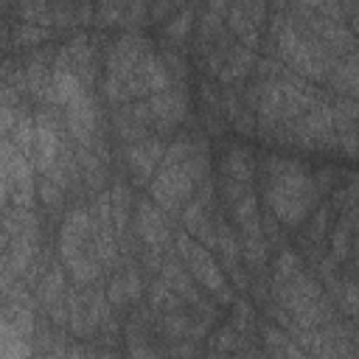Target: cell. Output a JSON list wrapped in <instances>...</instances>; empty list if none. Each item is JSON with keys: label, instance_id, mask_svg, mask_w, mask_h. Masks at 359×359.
Masks as SVG:
<instances>
[{"label": "cell", "instance_id": "obj_2", "mask_svg": "<svg viewBox=\"0 0 359 359\" xmlns=\"http://www.w3.org/2000/svg\"><path fill=\"white\" fill-rule=\"evenodd\" d=\"M255 180L264 208L286 227H300L317 208L320 191L314 185V171L300 160L264 154Z\"/></svg>", "mask_w": 359, "mask_h": 359}, {"label": "cell", "instance_id": "obj_21", "mask_svg": "<svg viewBox=\"0 0 359 359\" xmlns=\"http://www.w3.org/2000/svg\"><path fill=\"white\" fill-rule=\"evenodd\" d=\"M160 56H163V62H165V67H168L174 81H185L188 79V62L177 48H165V50H160Z\"/></svg>", "mask_w": 359, "mask_h": 359}, {"label": "cell", "instance_id": "obj_10", "mask_svg": "<svg viewBox=\"0 0 359 359\" xmlns=\"http://www.w3.org/2000/svg\"><path fill=\"white\" fill-rule=\"evenodd\" d=\"M104 286H107V297H109L115 311L137 306L143 300V292H146V283L137 272L135 258H121V264L107 275Z\"/></svg>", "mask_w": 359, "mask_h": 359}, {"label": "cell", "instance_id": "obj_23", "mask_svg": "<svg viewBox=\"0 0 359 359\" xmlns=\"http://www.w3.org/2000/svg\"><path fill=\"white\" fill-rule=\"evenodd\" d=\"M67 3H73V6H79V3H87V0H67Z\"/></svg>", "mask_w": 359, "mask_h": 359}, {"label": "cell", "instance_id": "obj_15", "mask_svg": "<svg viewBox=\"0 0 359 359\" xmlns=\"http://www.w3.org/2000/svg\"><path fill=\"white\" fill-rule=\"evenodd\" d=\"M337 95H351V98H359V50L348 53V56H339L337 67L331 70L328 81H325Z\"/></svg>", "mask_w": 359, "mask_h": 359}, {"label": "cell", "instance_id": "obj_8", "mask_svg": "<svg viewBox=\"0 0 359 359\" xmlns=\"http://www.w3.org/2000/svg\"><path fill=\"white\" fill-rule=\"evenodd\" d=\"M146 101H149L154 135H160V137H171V135L188 121L191 98H188L185 81H174V84H168L165 90L149 95Z\"/></svg>", "mask_w": 359, "mask_h": 359}, {"label": "cell", "instance_id": "obj_18", "mask_svg": "<svg viewBox=\"0 0 359 359\" xmlns=\"http://www.w3.org/2000/svg\"><path fill=\"white\" fill-rule=\"evenodd\" d=\"M11 14L20 22H34V25L56 28L53 25V0H17Z\"/></svg>", "mask_w": 359, "mask_h": 359}, {"label": "cell", "instance_id": "obj_4", "mask_svg": "<svg viewBox=\"0 0 359 359\" xmlns=\"http://www.w3.org/2000/svg\"><path fill=\"white\" fill-rule=\"evenodd\" d=\"M174 250H177V255L182 258V264L188 266V272L194 275V280H196L208 294H213L219 303H233V292H230L224 266H222V261L210 252V247H205L202 241H196L191 233H185V230L180 227V230L174 233Z\"/></svg>", "mask_w": 359, "mask_h": 359}, {"label": "cell", "instance_id": "obj_22", "mask_svg": "<svg viewBox=\"0 0 359 359\" xmlns=\"http://www.w3.org/2000/svg\"><path fill=\"white\" fill-rule=\"evenodd\" d=\"M314 185H317L320 196L331 194V191H334V185H337V171H334L331 165H325V168H317V171H314Z\"/></svg>", "mask_w": 359, "mask_h": 359}, {"label": "cell", "instance_id": "obj_6", "mask_svg": "<svg viewBox=\"0 0 359 359\" xmlns=\"http://www.w3.org/2000/svg\"><path fill=\"white\" fill-rule=\"evenodd\" d=\"M132 230L137 238V250L140 252H160L165 255V250L174 244V222L168 219V213H163L151 196H143L135 202V219H132Z\"/></svg>", "mask_w": 359, "mask_h": 359}, {"label": "cell", "instance_id": "obj_13", "mask_svg": "<svg viewBox=\"0 0 359 359\" xmlns=\"http://www.w3.org/2000/svg\"><path fill=\"white\" fill-rule=\"evenodd\" d=\"M258 342L269 356H306V351L292 339V334L272 320L258 323Z\"/></svg>", "mask_w": 359, "mask_h": 359}, {"label": "cell", "instance_id": "obj_3", "mask_svg": "<svg viewBox=\"0 0 359 359\" xmlns=\"http://www.w3.org/2000/svg\"><path fill=\"white\" fill-rule=\"evenodd\" d=\"M56 247H59V261L67 269L70 283L79 286H90L107 278L98 252H95V241H93V224H90V208L76 202L59 224V236H56Z\"/></svg>", "mask_w": 359, "mask_h": 359}, {"label": "cell", "instance_id": "obj_17", "mask_svg": "<svg viewBox=\"0 0 359 359\" xmlns=\"http://www.w3.org/2000/svg\"><path fill=\"white\" fill-rule=\"evenodd\" d=\"M146 303H149V309H151L154 314H165V311H177V309H188V306L182 303V297H180L163 278L149 280V286H146Z\"/></svg>", "mask_w": 359, "mask_h": 359}, {"label": "cell", "instance_id": "obj_7", "mask_svg": "<svg viewBox=\"0 0 359 359\" xmlns=\"http://www.w3.org/2000/svg\"><path fill=\"white\" fill-rule=\"evenodd\" d=\"M165 143L160 135H149L140 137L135 143H123L121 146V168L129 177L132 185L137 188H149V182L154 180L163 157H165Z\"/></svg>", "mask_w": 359, "mask_h": 359}, {"label": "cell", "instance_id": "obj_12", "mask_svg": "<svg viewBox=\"0 0 359 359\" xmlns=\"http://www.w3.org/2000/svg\"><path fill=\"white\" fill-rule=\"evenodd\" d=\"M65 112V123H67V132L73 137V143L79 146H87L93 137H95V104H93V95L87 90H81L73 101H67L62 107Z\"/></svg>", "mask_w": 359, "mask_h": 359}, {"label": "cell", "instance_id": "obj_14", "mask_svg": "<svg viewBox=\"0 0 359 359\" xmlns=\"http://www.w3.org/2000/svg\"><path fill=\"white\" fill-rule=\"evenodd\" d=\"M255 65H258L255 50L247 48V45H241V42L236 39V42L230 45V50H227L224 70H222L219 81H222V84H238V81H244L250 73H255Z\"/></svg>", "mask_w": 359, "mask_h": 359}, {"label": "cell", "instance_id": "obj_9", "mask_svg": "<svg viewBox=\"0 0 359 359\" xmlns=\"http://www.w3.org/2000/svg\"><path fill=\"white\" fill-rule=\"evenodd\" d=\"M109 126H112V135H115V140L121 146L123 143H135L140 137H149L154 132L149 101L146 98H137V101L115 104L109 109Z\"/></svg>", "mask_w": 359, "mask_h": 359}, {"label": "cell", "instance_id": "obj_1", "mask_svg": "<svg viewBox=\"0 0 359 359\" xmlns=\"http://www.w3.org/2000/svg\"><path fill=\"white\" fill-rule=\"evenodd\" d=\"M269 294L300 328H320L337 320L334 300L320 278L309 272V264L297 250L283 247L275 255L269 269Z\"/></svg>", "mask_w": 359, "mask_h": 359}, {"label": "cell", "instance_id": "obj_19", "mask_svg": "<svg viewBox=\"0 0 359 359\" xmlns=\"http://www.w3.org/2000/svg\"><path fill=\"white\" fill-rule=\"evenodd\" d=\"M191 28H194V6H188V3H185L180 11H174V14H171V20H168V22H163L165 45H168V48H180V45L188 39Z\"/></svg>", "mask_w": 359, "mask_h": 359}, {"label": "cell", "instance_id": "obj_20", "mask_svg": "<svg viewBox=\"0 0 359 359\" xmlns=\"http://www.w3.org/2000/svg\"><path fill=\"white\" fill-rule=\"evenodd\" d=\"M149 8H151L149 0H126L123 14H121V28L123 31H140V25L149 17Z\"/></svg>", "mask_w": 359, "mask_h": 359}, {"label": "cell", "instance_id": "obj_11", "mask_svg": "<svg viewBox=\"0 0 359 359\" xmlns=\"http://www.w3.org/2000/svg\"><path fill=\"white\" fill-rule=\"evenodd\" d=\"M331 112H334L337 151L356 157L359 154V98L337 95L331 104Z\"/></svg>", "mask_w": 359, "mask_h": 359}, {"label": "cell", "instance_id": "obj_16", "mask_svg": "<svg viewBox=\"0 0 359 359\" xmlns=\"http://www.w3.org/2000/svg\"><path fill=\"white\" fill-rule=\"evenodd\" d=\"M36 199L50 219H59L67 210V191L48 174H39V180H36Z\"/></svg>", "mask_w": 359, "mask_h": 359}, {"label": "cell", "instance_id": "obj_5", "mask_svg": "<svg viewBox=\"0 0 359 359\" xmlns=\"http://www.w3.org/2000/svg\"><path fill=\"white\" fill-rule=\"evenodd\" d=\"M334 98L320 93L317 101L294 121L286 132V146L309 149V151H337V132H334Z\"/></svg>", "mask_w": 359, "mask_h": 359}]
</instances>
